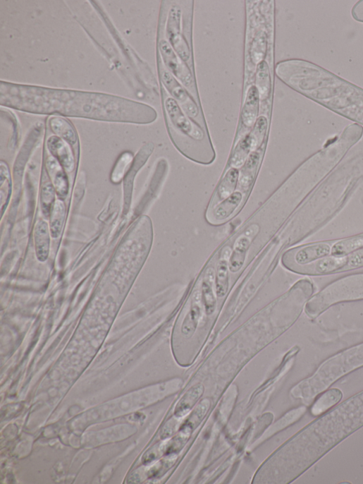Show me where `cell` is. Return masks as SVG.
Here are the masks:
<instances>
[{
  "instance_id": "1",
  "label": "cell",
  "mask_w": 363,
  "mask_h": 484,
  "mask_svg": "<svg viewBox=\"0 0 363 484\" xmlns=\"http://www.w3.org/2000/svg\"><path fill=\"white\" fill-rule=\"evenodd\" d=\"M0 104L42 115L101 122L149 125L157 119L150 105L118 95L1 81Z\"/></svg>"
},
{
  "instance_id": "2",
  "label": "cell",
  "mask_w": 363,
  "mask_h": 484,
  "mask_svg": "<svg viewBox=\"0 0 363 484\" xmlns=\"http://www.w3.org/2000/svg\"><path fill=\"white\" fill-rule=\"evenodd\" d=\"M363 427V391L302 429L260 468V483H289Z\"/></svg>"
},
{
  "instance_id": "3",
  "label": "cell",
  "mask_w": 363,
  "mask_h": 484,
  "mask_svg": "<svg viewBox=\"0 0 363 484\" xmlns=\"http://www.w3.org/2000/svg\"><path fill=\"white\" fill-rule=\"evenodd\" d=\"M302 201L288 179L218 248L228 260L231 290Z\"/></svg>"
},
{
  "instance_id": "4",
  "label": "cell",
  "mask_w": 363,
  "mask_h": 484,
  "mask_svg": "<svg viewBox=\"0 0 363 484\" xmlns=\"http://www.w3.org/2000/svg\"><path fill=\"white\" fill-rule=\"evenodd\" d=\"M217 262L214 253L196 277L180 310L173 338L175 355L180 362L187 341L192 342L195 336L198 349L201 346L225 304L216 291Z\"/></svg>"
},
{
  "instance_id": "5",
  "label": "cell",
  "mask_w": 363,
  "mask_h": 484,
  "mask_svg": "<svg viewBox=\"0 0 363 484\" xmlns=\"http://www.w3.org/2000/svg\"><path fill=\"white\" fill-rule=\"evenodd\" d=\"M161 89L167 131L176 148L195 163L202 165L214 163L216 153L208 128L188 116L163 85Z\"/></svg>"
},
{
  "instance_id": "6",
  "label": "cell",
  "mask_w": 363,
  "mask_h": 484,
  "mask_svg": "<svg viewBox=\"0 0 363 484\" xmlns=\"http://www.w3.org/2000/svg\"><path fill=\"white\" fill-rule=\"evenodd\" d=\"M179 4H173L165 26L166 39L179 57L195 71L192 47V15L184 16Z\"/></svg>"
},
{
  "instance_id": "7",
  "label": "cell",
  "mask_w": 363,
  "mask_h": 484,
  "mask_svg": "<svg viewBox=\"0 0 363 484\" xmlns=\"http://www.w3.org/2000/svg\"><path fill=\"white\" fill-rule=\"evenodd\" d=\"M162 16V28H159L158 54L167 69L191 93L194 98L200 102L197 89L195 71L185 63L175 52L166 39L165 26L167 18Z\"/></svg>"
},
{
  "instance_id": "8",
  "label": "cell",
  "mask_w": 363,
  "mask_h": 484,
  "mask_svg": "<svg viewBox=\"0 0 363 484\" xmlns=\"http://www.w3.org/2000/svg\"><path fill=\"white\" fill-rule=\"evenodd\" d=\"M159 79L168 92L178 102L185 112L200 126L207 128L201 103L173 76L157 55Z\"/></svg>"
},
{
  "instance_id": "9",
  "label": "cell",
  "mask_w": 363,
  "mask_h": 484,
  "mask_svg": "<svg viewBox=\"0 0 363 484\" xmlns=\"http://www.w3.org/2000/svg\"><path fill=\"white\" fill-rule=\"evenodd\" d=\"M335 241L317 242L288 250L281 258L282 265L291 272L331 255Z\"/></svg>"
},
{
  "instance_id": "10",
  "label": "cell",
  "mask_w": 363,
  "mask_h": 484,
  "mask_svg": "<svg viewBox=\"0 0 363 484\" xmlns=\"http://www.w3.org/2000/svg\"><path fill=\"white\" fill-rule=\"evenodd\" d=\"M259 97L258 87L255 85L251 86L241 111L240 125L234 145L243 140L253 131L259 119Z\"/></svg>"
},
{
  "instance_id": "11",
  "label": "cell",
  "mask_w": 363,
  "mask_h": 484,
  "mask_svg": "<svg viewBox=\"0 0 363 484\" xmlns=\"http://www.w3.org/2000/svg\"><path fill=\"white\" fill-rule=\"evenodd\" d=\"M331 362L340 378L363 368V342L334 354Z\"/></svg>"
},
{
  "instance_id": "12",
  "label": "cell",
  "mask_w": 363,
  "mask_h": 484,
  "mask_svg": "<svg viewBox=\"0 0 363 484\" xmlns=\"http://www.w3.org/2000/svg\"><path fill=\"white\" fill-rule=\"evenodd\" d=\"M46 147L49 155L59 162L66 173L73 171L75 167L73 147L56 135L47 139Z\"/></svg>"
},
{
  "instance_id": "13",
  "label": "cell",
  "mask_w": 363,
  "mask_h": 484,
  "mask_svg": "<svg viewBox=\"0 0 363 484\" xmlns=\"http://www.w3.org/2000/svg\"><path fill=\"white\" fill-rule=\"evenodd\" d=\"M239 175L240 170L232 168L225 169L206 212L211 210L233 194L237 188Z\"/></svg>"
},
{
  "instance_id": "14",
  "label": "cell",
  "mask_w": 363,
  "mask_h": 484,
  "mask_svg": "<svg viewBox=\"0 0 363 484\" xmlns=\"http://www.w3.org/2000/svg\"><path fill=\"white\" fill-rule=\"evenodd\" d=\"M154 150V145L152 143H147L141 148L135 158L133 165L125 179V204H126V207H129L132 200V190L136 174L147 163Z\"/></svg>"
},
{
  "instance_id": "15",
  "label": "cell",
  "mask_w": 363,
  "mask_h": 484,
  "mask_svg": "<svg viewBox=\"0 0 363 484\" xmlns=\"http://www.w3.org/2000/svg\"><path fill=\"white\" fill-rule=\"evenodd\" d=\"M46 164L58 197L61 200L65 199L68 195L69 188L66 172L51 155L47 158Z\"/></svg>"
},
{
  "instance_id": "16",
  "label": "cell",
  "mask_w": 363,
  "mask_h": 484,
  "mask_svg": "<svg viewBox=\"0 0 363 484\" xmlns=\"http://www.w3.org/2000/svg\"><path fill=\"white\" fill-rule=\"evenodd\" d=\"M51 236L49 224L44 220H39L35 228V243L37 258L41 262H45L49 258Z\"/></svg>"
},
{
  "instance_id": "17",
  "label": "cell",
  "mask_w": 363,
  "mask_h": 484,
  "mask_svg": "<svg viewBox=\"0 0 363 484\" xmlns=\"http://www.w3.org/2000/svg\"><path fill=\"white\" fill-rule=\"evenodd\" d=\"M49 126L54 135L66 141L74 148L78 146L77 133L67 119L60 116H51L49 119Z\"/></svg>"
},
{
  "instance_id": "18",
  "label": "cell",
  "mask_w": 363,
  "mask_h": 484,
  "mask_svg": "<svg viewBox=\"0 0 363 484\" xmlns=\"http://www.w3.org/2000/svg\"><path fill=\"white\" fill-rule=\"evenodd\" d=\"M342 391L337 388L329 389L318 396L310 412L314 417H319L336 406L343 399Z\"/></svg>"
},
{
  "instance_id": "19",
  "label": "cell",
  "mask_w": 363,
  "mask_h": 484,
  "mask_svg": "<svg viewBox=\"0 0 363 484\" xmlns=\"http://www.w3.org/2000/svg\"><path fill=\"white\" fill-rule=\"evenodd\" d=\"M362 248H363V234H359L335 241L331 248V255L336 257L347 256Z\"/></svg>"
},
{
  "instance_id": "20",
  "label": "cell",
  "mask_w": 363,
  "mask_h": 484,
  "mask_svg": "<svg viewBox=\"0 0 363 484\" xmlns=\"http://www.w3.org/2000/svg\"><path fill=\"white\" fill-rule=\"evenodd\" d=\"M66 205L61 199L55 201L50 212V231L54 238H59L63 231L66 218Z\"/></svg>"
},
{
  "instance_id": "21",
  "label": "cell",
  "mask_w": 363,
  "mask_h": 484,
  "mask_svg": "<svg viewBox=\"0 0 363 484\" xmlns=\"http://www.w3.org/2000/svg\"><path fill=\"white\" fill-rule=\"evenodd\" d=\"M135 158L130 152H125L121 155L111 174L110 179L113 183L118 184L125 179L126 174H128L133 165Z\"/></svg>"
},
{
  "instance_id": "22",
  "label": "cell",
  "mask_w": 363,
  "mask_h": 484,
  "mask_svg": "<svg viewBox=\"0 0 363 484\" xmlns=\"http://www.w3.org/2000/svg\"><path fill=\"white\" fill-rule=\"evenodd\" d=\"M257 84L260 96L262 99L264 100L269 96L271 84L269 67L265 61H263L258 67Z\"/></svg>"
},
{
  "instance_id": "23",
  "label": "cell",
  "mask_w": 363,
  "mask_h": 484,
  "mask_svg": "<svg viewBox=\"0 0 363 484\" xmlns=\"http://www.w3.org/2000/svg\"><path fill=\"white\" fill-rule=\"evenodd\" d=\"M0 171H1V205L2 211L4 207H7L12 191V180L11 177L10 170L8 164L4 162H1L0 165Z\"/></svg>"
},
{
  "instance_id": "24",
  "label": "cell",
  "mask_w": 363,
  "mask_h": 484,
  "mask_svg": "<svg viewBox=\"0 0 363 484\" xmlns=\"http://www.w3.org/2000/svg\"><path fill=\"white\" fill-rule=\"evenodd\" d=\"M56 190L51 183H47L42 188L41 195L42 210L45 217L50 215L51 208L55 202Z\"/></svg>"
}]
</instances>
